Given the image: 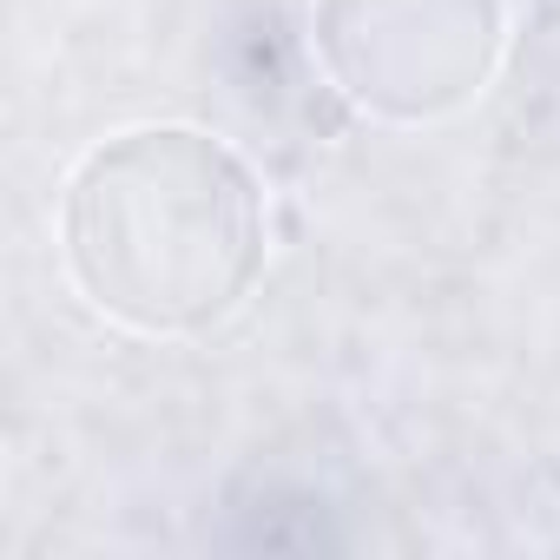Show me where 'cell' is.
<instances>
[{
    "mask_svg": "<svg viewBox=\"0 0 560 560\" xmlns=\"http://www.w3.org/2000/svg\"><path fill=\"white\" fill-rule=\"evenodd\" d=\"M317 40L343 93L389 119H435L481 93L501 8L494 0H324Z\"/></svg>",
    "mask_w": 560,
    "mask_h": 560,
    "instance_id": "2",
    "label": "cell"
},
{
    "mask_svg": "<svg viewBox=\"0 0 560 560\" xmlns=\"http://www.w3.org/2000/svg\"><path fill=\"white\" fill-rule=\"evenodd\" d=\"M67 264L93 311L132 330H205L264 270V198L218 139L139 126L73 172Z\"/></svg>",
    "mask_w": 560,
    "mask_h": 560,
    "instance_id": "1",
    "label": "cell"
}]
</instances>
